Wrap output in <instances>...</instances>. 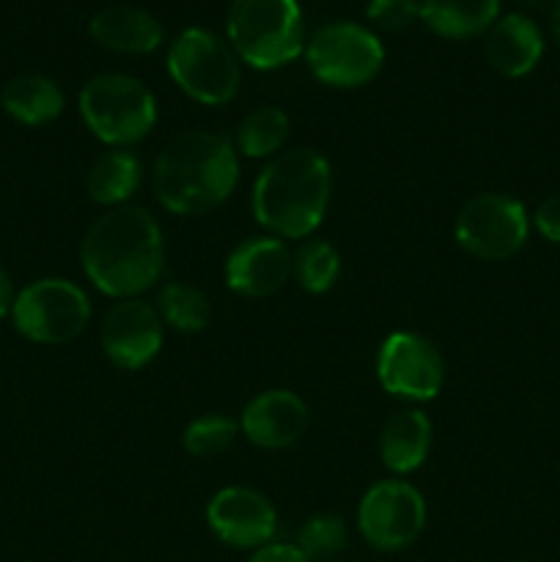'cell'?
Listing matches in <instances>:
<instances>
[{
  "label": "cell",
  "instance_id": "4fadbf2b",
  "mask_svg": "<svg viewBox=\"0 0 560 562\" xmlns=\"http://www.w3.org/2000/svg\"><path fill=\"white\" fill-rule=\"evenodd\" d=\"M206 525L228 547L256 552L275 541L278 510L258 488L225 486L209 499Z\"/></svg>",
  "mask_w": 560,
  "mask_h": 562
},
{
  "label": "cell",
  "instance_id": "ffe728a7",
  "mask_svg": "<svg viewBox=\"0 0 560 562\" xmlns=\"http://www.w3.org/2000/svg\"><path fill=\"white\" fill-rule=\"evenodd\" d=\"M3 110L25 126H47L64 113V91L44 75H16L3 88Z\"/></svg>",
  "mask_w": 560,
  "mask_h": 562
},
{
  "label": "cell",
  "instance_id": "484cf974",
  "mask_svg": "<svg viewBox=\"0 0 560 562\" xmlns=\"http://www.w3.org/2000/svg\"><path fill=\"white\" fill-rule=\"evenodd\" d=\"M239 423L225 415H201L184 428L181 445L195 459H217L234 445Z\"/></svg>",
  "mask_w": 560,
  "mask_h": 562
},
{
  "label": "cell",
  "instance_id": "52a82bcc",
  "mask_svg": "<svg viewBox=\"0 0 560 562\" xmlns=\"http://www.w3.org/2000/svg\"><path fill=\"white\" fill-rule=\"evenodd\" d=\"M11 322L22 338L42 346L71 344L91 322V300L66 278H42L25 285L11 307Z\"/></svg>",
  "mask_w": 560,
  "mask_h": 562
},
{
  "label": "cell",
  "instance_id": "e0dca14e",
  "mask_svg": "<svg viewBox=\"0 0 560 562\" xmlns=\"http://www.w3.org/2000/svg\"><path fill=\"white\" fill-rule=\"evenodd\" d=\"M432 420L423 409H401L388 417L379 434V456L382 464L388 467L393 475H410V472L421 470L432 450Z\"/></svg>",
  "mask_w": 560,
  "mask_h": 562
},
{
  "label": "cell",
  "instance_id": "4316f807",
  "mask_svg": "<svg viewBox=\"0 0 560 562\" xmlns=\"http://www.w3.org/2000/svg\"><path fill=\"white\" fill-rule=\"evenodd\" d=\"M366 14L368 22L379 31L401 33L421 16V3L415 0H371Z\"/></svg>",
  "mask_w": 560,
  "mask_h": 562
},
{
  "label": "cell",
  "instance_id": "8fae6325",
  "mask_svg": "<svg viewBox=\"0 0 560 562\" xmlns=\"http://www.w3.org/2000/svg\"><path fill=\"white\" fill-rule=\"evenodd\" d=\"M377 379L384 393L410 404H426L443 393L445 360L432 340L401 329L379 346Z\"/></svg>",
  "mask_w": 560,
  "mask_h": 562
},
{
  "label": "cell",
  "instance_id": "5b68a950",
  "mask_svg": "<svg viewBox=\"0 0 560 562\" xmlns=\"http://www.w3.org/2000/svg\"><path fill=\"white\" fill-rule=\"evenodd\" d=\"M228 44L253 69H280L302 53V11L296 0H234Z\"/></svg>",
  "mask_w": 560,
  "mask_h": 562
},
{
  "label": "cell",
  "instance_id": "30bf717a",
  "mask_svg": "<svg viewBox=\"0 0 560 562\" xmlns=\"http://www.w3.org/2000/svg\"><path fill=\"white\" fill-rule=\"evenodd\" d=\"M357 527L379 552H401L426 530V499L401 477L379 481L357 505Z\"/></svg>",
  "mask_w": 560,
  "mask_h": 562
},
{
  "label": "cell",
  "instance_id": "7a4b0ae2",
  "mask_svg": "<svg viewBox=\"0 0 560 562\" xmlns=\"http://www.w3.org/2000/svg\"><path fill=\"white\" fill-rule=\"evenodd\" d=\"M239 181L236 146L220 132H179L152 168V190L159 206L179 217H201L228 201Z\"/></svg>",
  "mask_w": 560,
  "mask_h": 562
},
{
  "label": "cell",
  "instance_id": "6da1fadb",
  "mask_svg": "<svg viewBox=\"0 0 560 562\" xmlns=\"http://www.w3.org/2000/svg\"><path fill=\"white\" fill-rule=\"evenodd\" d=\"M82 272L113 300H132L159 283L165 239L157 217L143 206H115L93 220L82 236Z\"/></svg>",
  "mask_w": 560,
  "mask_h": 562
},
{
  "label": "cell",
  "instance_id": "d4e9b609",
  "mask_svg": "<svg viewBox=\"0 0 560 562\" xmlns=\"http://www.w3.org/2000/svg\"><path fill=\"white\" fill-rule=\"evenodd\" d=\"M349 543L346 521L335 514H316L300 527L296 547L311 562H324L338 558Z\"/></svg>",
  "mask_w": 560,
  "mask_h": 562
},
{
  "label": "cell",
  "instance_id": "9c48e42d",
  "mask_svg": "<svg viewBox=\"0 0 560 562\" xmlns=\"http://www.w3.org/2000/svg\"><path fill=\"white\" fill-rule=\"evenodd\" d=\"M311 75L329 88L368 86L384 66V47L357 22H329L305 44Z\"/></svg>",
  "mask_w": 560,
  "mask_h": 562
},
{
  "label": "cell",
  "instance_id": "1f68e13d",
  "mask_svg": "<svg viewBox=\"0 0 560 562\" xmlns=\"http://www.w3.org/2000/svg\"><path fill=\"white\" fill-rule=\"evenodd\" d=\"M552 33H555V42H558V47H560V0L558 3L552 5Z\"/></svg>",
  "mask_w": 560,
  "mask_h": 562
},
{
  "label": "cell",
  "instance_id": "f1b7e54d",
  "mask_svg": "<svg viewBox=\"0 0 560 562\" xmlns=\"http://www.w3.org/2000/svg\"><path fill=\"white\" fill-rule=\"evenodd\" d=\"M247 562H311V560L300 552V547H296V543L272 541V543H267V547L256 549Z\"/></svg>",
  "mask_w": 560,
  "mask_h": 562
},
{
  "label": "cell",
  "instance_id": "d6986e66",
  "mask_svg": "<svg viewBox=\"0 0 560 562\" xmlns=\"http://www.w3.org/2000/svg\"><path fill=\"white\" fill-rule=\"evenodd\" d=\"M143 165L126 148H110L99 154L86 176V192L93 203L104 209L126 206L130 198L141 190Z\"/></svg>",
  "mask_w": 560,
  "mask_h": 562
},
{
  "label": "cell",
  "instance_id": "8992f818",
  "mask_svg": "<svg viewBox=\"0 0 560 562\" xmlns=\"http://www.w3.org/2000/svg\"><path fill=\"white\" fill-rule=\"evenodd\" d=\"M170 80L201 104H228L239 93L242 69L234 47L203 27H187L168 53Z\"/></svg>",
  "mask_w": 560,
  "mask_h": 562
},
{
  "label": "cell",
  "instance_id": "f546056e",
  "mask_svg": "<svg viewBox=\"0 0 560 562\" xmlns=\"http://www.w3.org/2000/svg\"><path fill=\"white\" fill-rule=\"evenodd\" d=\"M14 283H11L9 272H5L3 267H0V318L11 316V307H14Z\"/></svg>",
  "mask_w": 560,
  "mask_h": 562
},
{
  "label": "cell",
  "instance_id": "7c38bea8",
  "mask_svg": "<svg viewBox=\"0 0 560 562\" xmlns=\"http://www.w3.org/2000/svg\"><path fill=\"white\" fill-rule=\"evenodd\" d=\"M102 349L121 371H141L157 360L165 344V324L157 307L141 296L119 300L102 318Z\"/></svg>",
  "mask_w": 560,
  "mask_h": 562
},
{
  "label": "cell",
  "instance_id": "7402d4cb",
  "mask_svg": "<svg viewBox=\"0 0 560 562\" xmlns=\"http://www.w3.org/2000/svg\"><path fill=\"white\" fill-rule=\"evenodd\" d=\"M291 121L280 108L264 104L250 110L236 126V148L250 159H272L283 151L289 140Z\"/></svg>",
  "mask_w": 560,
  "mask_h": 562
},
{
  "label": "cell",
  "instance_id": "277c9868",
  "mask_svg": "<svg viewBox=\"0 0 560 562\" xmlns=\"http://www.w3.org/2000/svg\"><path fill=\"white\" fill-rule=\"evenodd\" d=\"M82 121L97 140L110 148H130L152 135L157 99L130 75H97L77 99Z\"/></svg>",
  "mask_w": 560,
  "mask_h": 562
},
{
  "label": "cell",
  "instance_id": "3957f363",
  "mask_svg": "<svg viewBox=\"0 0 560 562\" xmlns=\"http://www.w3.org/2000/svg\"><path fill=\"white\" fill-rule=\"evenodd\" d=\"M333 195V168L313 148H289L269 159L253 184V217L269 236L307 239L316 234Z\"/></svg>",
  "mask_w": 560,
  "mask_h": 562
},
{
  "label": "cell",
  "instance_id": "9a60e30c",
  "mask_svg": "<svg viewBox=\"0 0 560 562\" xmlns=\"http://www.w3.org/2000/svg\"><path fill=\"white\" fill-rule=\"evenodd\" d=\"M307 428V404L283 387L264 390L247 401L239 417V431L261 450H283L300 442Z\"/></svg>",
  "mask_w": 560,
  "mask_h": 562
},
{
  "label": "cell",
  "instance_id": "603a6c76",
  "mask_svg": "<svg viewBox=\"0 0 560 562\" xmlns=\"http://www.w3.org/2000/svg\"><path fill=\"white\" fill-rule=\"evenodd\" d=\"M154 307H157L165 327L184 335L203 333L209 327V322H212V305H209L206 294L201 289H195V285L181 283V280L165 283L159 289Z\"/></svg>",
  "mask_w": 560,
  "mask_h": 562
},
{
  "label": "cell",
  "instance_id": "4dcf8cb0",
  "mask_svg": "<svg viewBox=\"0 0 560 562\" xmlns=\"http://www.w3.org/2000/svg\"><path fill=\"white\" fill-rule=\"evenodd\" d=\"M516 5H525V9H552L558 0H514Z\"/></svg>",
  "mask_w": 560,
  "mask_h": 562
},
{
  "label": "cell",
  "instance_id": "ba28073f",
  "mask_svg": "<svg viewBox=\"0 0 560 562\" xmlns=\"http://www.w3.org/2000/svg\"><path fill=\"white\" fill-rule=\"evenodd\" d=\"M456 245L478 261H508L530 236L525 203L503 192H481L459 209L453 223Z\"/></svg>",
  "mask_w": 560,
  "mask_h": 562
},
{
  "label": "cell",
  "instance_id": "44dd1931",
  "mask_svg": "<svg viewBox=\"0 0 560 562\" xmlns=\"http://www.w3.org/2000/svg\"><path fill=\"white\" fill-rule=\"evenodd\" d=\"M497 16L500 0H421V20L443 38H475Z\"/></svg>",
  "mask_w": 560,
  "mask_h": 562
},
{
  "label": "cell",
  "instance_id": "83f0119b",
  "mask_svg": "<svg viewBox=\"0 0 560 562\" xmlns=\"http://www.w3.org/2000/svg\"><path fill=\"white\" fill-rule=\"evenodd\" d=\"M533 225H536V231L544 239L560 245V192L538 203L536 214H533Z\"/></svg>",
  "mask_w": 560,
  "mask_h": 562
},
{
  "label": "cell",
  "instance_id": "2e32d148",
  "mask_svg": "<svg viewBox=\"0 0 560 562\" xmlns=\"http://www.w3.org/2000/svg\"><path fill=\"white\" fill-rule=\"evenodd\" d=\"M483 53L494 71L505 77H525L538 66L544 55L541 27L525 14L497 16L486 31Z\"/></svg>",
  "mask_w": 560,
  "mask_h": 562
},
{
  "label": "cell",
  "instance_id": "5bb4252c",
  "mask_svg": "<svg viewBox=\"0 0 560 562\" xmlns=\"http://www.w3.org/2000/svg\"><path fill=\"white\" fill-rule=\"evenodd\" d=\"M225 285L247 300L272 296L294 274V256L278 236H250L225 258Z\"/></svg>",
  "mask_w": 560,
  "mask_h": 562
},
{
  "label": "cell",
  "instance_id": "cb8c5ba5",
  "mask_svg": "<svg viewBox=\"0 0 560 562\" xmlns=\"http://www.w3.org/2000/svg\"><path fill=\"white\" fill-rule=\"evenodd\" d=\"M294 278L307 294H327L340 278L338 250L324 239H307L294 256Z\"/></svg>",
  "mask_w": 560,
  "mask_h": 562
},
{
  "label": "cell",
  "instance_id": "ac0fdd59",
  "mask_svg": "<svg viewBox=\"0 0 560 562\" xmlns=\"http://www.w3.org/2000/svg\"><path fill=\"white\" fill-rule=\"evenodd\" d=\"M91 36L113 53L146 55L165 42V31L148 11L135 5H110L93 14Z\"/></svg>",
  "mask_w": 560,
  "mask_h": 562
}]
</instances>
